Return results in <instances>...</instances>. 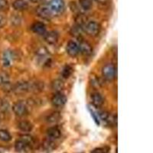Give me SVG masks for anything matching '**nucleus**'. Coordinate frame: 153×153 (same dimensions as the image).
Listing matches in <instances>:
<instances>
[{
	"mask_svg": "<svg viewBox=\"0 0 153 153\" xmlns=\"http://www.w3.org/2000/svg\"><path fill=\"white\" fill-rule=\"evenodd\" d=\"M84 30L86 33L91 37H96L99 35L100 31V25L99 23L95 21L87 22V23L84 26Z\"/></svg>",
	"mask_w": 153,
	"mask_h": 153,
	"instance_id": "obj_1",
	"label": "nucleus"
},
{
	"mask_svg": "<svg viewBox=\"0 0 153 153\" xmlns=\"http://www.w3.org/2000/svg\"><path fill=\"white\" fill-rule=\"evenodd\" d=\"M12 110L16 116L22 117L28 114V107L23 101H17L12 106Z\"/></svg>",
	"mask_w": 153,
	"mask_h": 153,
	"instance_id": "obj_2",
	"label": "nucleus"
},
{
	"mask_svg": "<svg viewBox=\"0 0 153 153\" xmlns=\"http://www.w3.org/2000/svg\"><path fill=\"white\" fill-rule=\"evenodd\" d=\"M48 5L54 15L61 14L65 9V0H51Z\"/></svg>",
	"mask_w": 153,
	"mask_h": 153,
	"instance_id": "obj_3",
	"label": "nucleus"
},
{
	"mask_svg": "<svg viewBox=\"0 0 153 153\" xmlns=\"http://www.w3.org/2000/svg\"><path fill=\"white\" fill-rule=\"evenodd\" d=\"M12 91L15 94H19V95L26 94V93L29 92L28 81H25V80L18 81L16 84H14L12 87Z\"/></svg>",
	"mask_w": 153,
	"mask_h": 153,
	"instance_id": "obj_4",
	"label": "nucleus"
},
{
	"mask_svg": "<svg viewBox=\"0 0 153 153\" xmlns=\"http://www.w3.org/2000/svg\"><path fill=\"white\" fill-rule=\"evenodd\" d=\"M116 68L113 64H106L102 68V74L104 79L107 80H113L116 77Z\"/></svg>",
	"mask_w": 153,
	"mask_h": 153,
	"instance_id": "obj_5",
	"label": "nucleus"
},
{
	"mask_svg": "<svg viewBox=\"0 0 153 153\" xmlns=\"http://www.w3.org/2000/svg\"><path fill=\"white\" fill-rule=\"evenodd\" d=\"M37 15L40 18L46 20H49L53 17L52 11L51 10L48 5H39L36 9Z\"/></svg>",
	"mask_w": 153,
	"mask_h": 153,
	"instance_id": "obj_6",
	"label": "nucleus"
},
{
	"mask_svg": "<svg viewBox=\"0 0 153 153\" xmlns=\"http://www.w3.org/2000/svg\"><path fill=\"white\" fill-rule=\"evenodd\" d=\"M67 97L61 92L56 93L51 98V103L55 107H63L67 103Z\"/></svg>",
	"mask_w": 153,
	"mask_h": 153,
	"instance_id": "obj_7",
	"label": "nucleus"
},
{
	"mask_svg": "<svg viewBox=\"0 0 153 153\" xmlns=\"http://www.w3.org/2000/svg\"><path fill=\"white\" fill-rule=\"evenodd\" d=\"M61 136V131L59 127L54 126L49 127L46 132V139H49L51 141L55 142L59 139Z\"/></svg>",
	"mask_w": 153,
	"mask_h": 153,
	"instance_id": "obj_8",
	"label": "nucleus"
},
{
	"mask_svg": "<svg viewBox=\"0 0 153 153\" xmlns=\"http://www.w3.org/2000/svg\"><path fill=\"white\" fill-rule=\"evenodd\" d=\"M100 120L106 125H116L117 124V116L110 115L106 111H100L99 113Z\"/></svg>",
	"mask_w": 153,
	"mask_h": 153,
	"instance_id": "obj_9",
	"label": "nucleus"
},
{
	"mask_svg": "<svg viewBox=\"0 0 153 153\" xmlns=\"http://www.w3.org/2000/svg\"><path fill=\"white\" fill-rule=\"evenodd\" d=\"M79 45V51L83 55L88 57L91 56L93 53V48L89 42H86V41H81L80 44H78Z\"/></svg>",
	"mask_w": 153,
	"mask_h": 153,
	"instance_id": "obj_10",
	"label": "nucleus"
},
{
	"mask_svg": "<svg viewBox=\"0 0 153 153\" xmlns=\"http://www.w3.org/2000/svg\"><path fill=\"white\" fill-rule=\"evenodd\" d=\"M66 50L68 55L73 57H76V56L78 55L79 53H80L78 44L76 43V42H74V41H70L68 42V45H67Z\"/></svg>",
	"mask_w": 153,
	"mask_h": 153,
	"instance_id": "obj_11",
	"label": "nucleus"
},
{
	"mask_svg": "<svg viewBox=\"0 0 153 153\" xmlns=\"http://www.w3.org/2000/svg\"><path fill=\"white\" fill-rule=\"evenodd\" d=\"M58 38H59V35L55 31L45 32L44 35V39L49 45H54V44L57 43Z\"/></svg>",
	"mask_w": 153,
	"mask_h": 153,
	"instance_id": "obj_12",
	"label": "nucleus"
},
{
	"mask_svg": "<svg viewBox=\"0 0 153 153\" xmlns=\"http://www.w3.org/2000/svg\"><path fill=\"white\" fill-rule=\"evenodd\" d=\"M31 147H30L28 145H27L26 143H24L22 140L19 139H18L17 141L15 143V149L17 152L20 153H27L28 152L31 151Z\"/></svg>",
	"mask_w": 153,
	"mask_h": 153,
	"instance_id": "obj_13",
	"label": "nucleus"
},
{
	"mask_svg": "<svg viewBox=\"0 0 153 153\" xmlns=\"http://www.w3.org/2000/svg\"><path fill=\"white\" fill-rule=\"evenodd\" d=\"M91 98L93 105L96 107H100L104 103V99H103V96L98 92H94L91 94Z\"/></svg>",
	"mask_w": 153,
	"mask_h": 153,
	"instance_id": "obj_14",
	"label": "nucleus"
},
{
	"mask_svg": "<svg viewBox=\"0 0 153 153\" xmlns=\"http://www.w3.org/2000/svg\"><path fill=\"white\" fill-rule=\"evenodd\" d=\"M29 92L39 93L44 90V84L39 80H31L28 82Z\"/></svg>",
	"mask_w": 153,
	"mask_h": 153,
	"instance_id": "obj_15",
	"label": "nucleus"
},
{
	"mask_svg": "<svg viewBox=\"0 0 153 153\" xmlns=\"http://www.w3.org/2000/svg\"><path fill=\"white\" fill-rule=\"evenodd\" d=\"M31 29L37 35H45L46 32V25L43 22H36L31 25Z\"/></svg>",
	"mask_w": 153,
	"mask_h": 153,
	"instance_id": "obj_16",
	"label": "nucleus"
},
{
	"mask_svg": "<svg viewBox=\"0 0 153 153\" xmlns=\"http://www.w3.org/2000/svg\"><path fill=\"white\" fill-rule=\"evenodd\" d=\"M12 7L15 10L22 12L28 9V3L25 0H15L12 3Z\"/></svg>",
	"mask_w": 153,
	"mask_h": 153,
	"instance_id": "obj_17",
	"label": "nucleus"
},
{
	"mask_svg": "<svg viewBox=\"0 0 153 153\" xmlns=\"http://www.w3.org/2000/svg\"><path fill=\"white\" fill-rule=\"evenodd\" d=\"M61 119V115L59 112L54 111L51 113L50 114H48L46 117L45 120L48 123L50 124H54L57 123V122H59Z\"/></svg>",
	"mask_w": 153,
	"mask_h": 153,
	"instance_id": "obj_18",
	"label": "nucleus"
},
{
	"mask_svg": "<svg viewBox=\"0 0 153 153\" xmlns=\"http://www.w3.org/2000/svg\"><path fill=\"white\" fill-rule=\"evenodd\" d=\"M18 128L21 131L25 132H31L33 129V125L27 120H22L18 123Z\"/></svg>",
	"mask_w": 153,
	"mask_h": 153,
	"instance_id": "obj_19",
	"label": "nucleus"
},
{
	"mask_svg": "<svg viewBox=\"0 0 153 153\" xmlns=\"http://www.w3.org/2000/svg\"><path fill=\"white\" fill-rule=\"evenodd\" d=\"M51 87L52 89V91H54L55 93H60L65 87V84L60 79H56L51 82Z\"/></svg>",
	"mask_w": 153,
	"mask_h": 153,
	"instance_id": "obj_20",
	"label": "nucleus"
},
{
	"mask_svg": "<svg viewBox=\"0 0 153 153\" xmlns=\"http://www.w3.org/2000/svg\"><path fill=\"white\" fill-rule=\"evenodd\" d=\"M0 87H2L4 88L10 87L9 76L5 72H0Z\"/></svg>",
	"mask_w": 153,
	"mask_h": 153,
	"instance_id": "obj_21",
	"label": "nucleus"
},
{
	"mask_svg": "<svg viewBox=\"0 0 153 153\" xmlns=\"http://www.w3.org/2000/svg\"><path fill=\"white\" fill-rule=\"evenodd\" d=\"M56 148V143L54 141H51L49 139H46L42 143V149L44 151L47 152H51L54 151V149Z\"/></svg>",
	"mask_w": 153,
	"mask_h": 153,
	"instance_id": "obj_22",
	"label": "nucleus"
},
{
	"mask_svg": "<svg viewBox=\"0 0 153 153\" xmlns=\"http://www.w3.org/2000/svg\"><path fill=\"white\" fill-rule=\"evenodd\" d=\"M19 139L22 140L24 143H26L27 145L31 147V148H33L35 144V139L33 138V136L29 135V134H23V135H21L20 136V138Z\"/></svg>",
	"mask_w": 153,
	"mask_h": 153,
	"instance_id": "obj_23",
	"label": "nucleus"
},
{
	"mask_svg": "<svg viewBox=\"0 0 153 153\" xmlns=\"http://www.w3.org/2000/svg\"><path fill=\"white\" fill-rule=\"evenodd\" d=\"M73 68H72L71 65H65L64 68H63L62 71H61V76L63 78L68 79L71 75L73 73Z\"/></svg>",
	"mask_w": 153,
	"mask_h": 153,
	"instance_id": "obj_24",
	"label": "nucleus"
},
{
	"mask_svg": "<svg viewBox=\"0 0 153 153\" xmlns=\"http://www.w3.org/2000/svg\"><path fill=\"white\" fill-rule=\"evenodd\" d=\"M79 5L85 11H89L93 7V3L91 0H79Z\"/></svg>",
	"mask_w": 153,
	"mask_h": 153,
	"instance_id": "obj_25",
	"label": "nucleus"
},
{
	"mask_svg": "<svg viewBox=\"0 0 153 153\" xmlns=\"http://www.w3.org/2000/svg\"><path fill=\"white\" fill-rule=\"evenodd\" d=\"M12 139L11 134L5 129H0V140L3 142H9Z\"/></svg>",
	"mask_w": 153,
	"mask_h": 153,
	"instance_id": "obj_26",
	"label": "nucleus"
},
{
	"mask_svg": "<svg viewBox=\"0 0 153 153\" xmlns=\"http://www.w3.org/2000/svg\"><path fill=\"white\" fill-rule=\"evenodd\" d=\"M83 31H84V28L77 25H75L74 26H73V28H71V32L72 35H74L76 38H80L83 33Z\"/></svg>",
	"mask_w": 153,
	"mask_h": 153,
	"instance_id": "obj_27",
	"label": "nucleus"
},
{
	"mask_svg": "<svg viewBox=\"0 0 153 153\" xmlns=\"http://www.w3.org/2000/svg\"><path fill=\"white\" fill-rule=\"evenodd\" d=\"M0 110L4 113L8 112V110H9V103L7 100H2L0 101Z\"/></svg>",
	"mask_w": 153,
	"mask_h": 153,
	"instance_id": "obj_28",
	"label": "nucleus"
},
{
	"mask_svg": "<svg viewBox=\"0 0 153 153\" xmlns=\"http://www.w3.org/2000/svg\"><path fill=\"white\" fill-rule=\"evenodd\" d=\"M9 8V2L7 0H0V10H5Z\"/></svg>",
	"mask_w": 153,
	"mask_h": 153,
	"instance_id": "obj_29",
	"label": "nucleus"
},
{
	"mask_svg": "<svg viewBox=\"0 0 153 153\" xmlns=\"http://www.w3.org/2000/svg\"><path fill=\"white\" fill-rule=\"evenodd\" d=\"M7 23V19L4 15L0 14V28H3Z\"/></svg>",
	"mask_w": 153,
	"mask_h": 153,
	"instance_id": "obj_30",
	"label": "nucleus"
},
{
	"mask_svg": "<svg viewBox=\"0 0 153 153\" xmlns=\"http://www.w3.org/2000/svg\"><path fill=\"white\" fill-rule=\"evenodd\" d=\"M91 82H92L91 84H92L93 85L96 86V87H100V86L101 85V84H102V83L100 82V79L97 78V77L93 78L92 81H91Z\"/></svg>",
	"mask_w": 153,
	"mask_h": 153,
	"instance_id": "obj_31",
	"label": "nucleus"
},
{
	"mask_svg": "<svg viewBox=\"0 0 153 153\" xmlns=\"http://www.w3.org/2000/svg\"><path fill=\"white\" fill-rule=\"evenodd\" d=\"M91 153H107V151L103 148H98L94 149Z\"/></svg>",
	"mask_w": 153,
	"mask_h": 153,
	"instance_id": "obj_32",
	"label": "nucleus"
},
{
	"mask_svg": "<svg viewBox=\"0 0 153 153\" xmlns=\"http://www.w3.org/2000/svg\"><path fill=\"white\" fill-rule=\"evenodd\" d=\"M91 116H93V117H94V121H95L96 122V123L97 124V125H100V122H99V120H98V119H97V117H96L95 115H94V113L93 111H91Z\"/></svg>",
	"mask_w": 153,
	"mask_h": 153,
	"instance_id": "obj_33",
	"label": "nucleus"
},
{
	"mask_svg": "<svg viewBox=\"0 0 153 153\" xmlns=\"http://www.w3.org/2000/svg\"><path fill=\"white\" fill-rule=\"evenodd\" d=\"M95 1H97V2H100V3H106V2H107V0H95Z\"/></svg>",
	"mask_w": 153,
	"mask_h": 153,
	"instance_id": "obj_34",
	"label": "nucleus"
},
{
	"mask_svg": "<svg viewBox=\"0 0 153 153\" xmlns=\"http://www.w3.org/2000/svg\"><path fill=\"white\" fill-rule=\"evenodd\" d=\"M30 2H33V3H38L39 2H41L42 0H29Z\"/></svg>",
	"mask_w": 153,
	"mask_h": 153,
	"instance_id": "obj_35",
	"label": "nucleus"
}]
</instances>
